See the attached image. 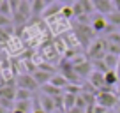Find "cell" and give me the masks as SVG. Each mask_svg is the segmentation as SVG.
<instances>
[{
  "label": "cell",
  "instance_id": "6da1fadb",
  "mask_svg": "<svg viewBox=\"0 0 120 113\" xmlns=\"http://www.w3.org/2000/svg\"><path fill=\"white\" fill-rule=\"evenodd\" d=\"M106 39L104 37H99L95 39L92 44L88 46V49H86V55H88L90 60H102L106 56Z\"/></svg>",
  "mask_w": 120,
  "mask_h": 113
},
{
  "label": "cell",
  "instance_id": "7a4b0ae2",
  "mask_svg": "<svg viewBox=\"0 0 120 113\" xmlns=\"http://www.w3.org/2000/svg\"><path fill=\"white\" fill-rule=\"evenodd\" d=\"M16 83H18V88H25V90L32 92V94L39 88V85L34 79V76L32 74H25V72L19 74V76H16Z\"/></svg>",
  "mask_w": 120,
  "mask_h": 113
},
{
  "label": "cell",
  "instance_id": "3957f363",
  "mask_svg": "<svg viewBox=\"0 0 120 113\" xmlns=\"http://www.w3.org/2000/svg\"><path fill=\"white\" fill-rule=\"evenodd\" d=\"M95 104L109 109V108H116L120 104V101H118V95L116 94H97V102Z\"/></svg>",
  "mask_w": 120,
  "mask_h": 113
},
{
  "label": "cell",
  "instance_id": "277c9868",
  "mask_svg": "<svg viewBox=\"0 0 120 113\" xmlns=\"http://www.w3.org/2000/svg\"><path fill=\"white\" fill-rule=\"evenodd\" d=\"M94 9L102 16H109L111 12H115V4L113 0H92Z\"/></svg>",
  "mask_w": 120,
  "mask_h": 113
},
{
  "label": "cell",
  "instance_id": "5b68a950",
  "mask_svg": "<svg viewBox=\"0 0 120 113\" xmlns=\"http://www.w3.org/2000/svg\"><path fill=\"white\" fill-rule=\"evenodd\" d=\"M90 26L94 28V32L95 34H104V30H106V26H108V18L106 16H102V14H92L90 16Z\"/></svg>",
  "mask_w": 120,
  "mask_h": 113
},
{
  "label": "cell",
  "instance_id": "8992f818",
  "mask_svg": "<svg viewBox=\"0 0 120 113\" xmlns=\"http://www.w3.org/2000/svg\"><path fill=\"white\" fill-rule=\"evenodd\" d=\"M37 101H39V104H41V108L44 109L46 113H53L56 109V104H55V99L53 97H49V95H46V94H39L37 95Z\"/></svg>",
  "mask_w": 120,
  "mask_h": 113
},
{
  "label": "cell",
  "instance_id": "52a82bcc",
  "mask_svg": "<svg viewBox=\"0 0 120 113\" xmlns=\"http://www.w3.org/2000/svg\"><path fill=\"white\" fill-rule=\"evenodd\" d=\"M74 71L78 72L79 78H88L94 72V67H92V62H81V64L74 65Z\"/></svg>",
  "mask_w": 120,
  "mask_h": 113
},
{
  "label": "cell",
  "instance_id": "ba28073f",
  "mask_svg": "<svg viewBox=\"0 0 120 113\" xmlns=\"http://www.w3.org/2000/svg\"><path fill=\"white\" fill-rule=\"evenodd\" d=\"M32 76H34V79L37 81L39 87H42V85H48L55 74H49V72H46V71H41V69H37V71H35Z\"/></svg>",
  "mask_w": 120,
  "mask_h": 113
},
{
  "label": "cell",
  "instance_id": "9c48e42d",
  "mask_svg": "<svg viewBox=\"0 0 120 113\" xmlns=\"http://www.w3.org/2000/svg\"><path fill=\"white\" fill-rule=\"evenodd\" d=\"M88 83H90V85H92V87L95 88V90L102 88V87H104V74H102V72L94 71L92 74L88 76Z\"/></svg>",
  "mask_w": 120,
  "mask_h": 113
},
{
  "label": "cell",
  "instance_id": "30bf717a",
  "mask_svg": "<svg viewBox=\"0 0 120 113\" xmlns=\"http://www.w3.org/2000/svg\"><path fill=\"white\" fill-rule=\"evenodd\" d=\"M53 85V87H56V88H60V90H65L67 88V85H69V81H67V78L65 76H62V74H55L51 78V81H49Z\"/></svg>",
  "mask_w": 120,
  "mask_h": 113
},
{
  "label": "cell",
  "instance_id": "8fae6325",
  "mask_svg": "<svg viewBox=\"0 0 120 113\" xmlns=\"http://www.w3.org/2000/svg\"><path fill=\"white\" fill-rule=\"evenodd\" d=\"M76 99H78L76 94H67V92L64 94V109L65 111H71V109L76 108Z\"/></svg>",
  "mask_w": 120,
  "mask_h": 113
},
{
  "label": "cell",
  "instance_id": "7c38bea8",
  "mask_svg": "<svg viewBox=\"0 0 120 113\" xmlns=\"http://www.w3.org/2000/svg\"><path fill=\"white\" fill-rule=\"evenodd\" d=\"M118 81H120V78L116 76V72H115V71H108V72L104 74V85H106V87L115 88L116 85H118Z\"/></svg>",
  "mask_w": 120,
  "mask_h": 113
},
{
  "label": "cell",
  "instance_id": "4fadbf2b",
  "mask_svg": "<svg viewBox=\"0 0 120 113\" xmlns=\"http://www.w3.org/2000/svg\"><path fill=\"white\" fill-rule=\"evenodd\" d=\"M118 62H120V56H118V55H111V53H106V56H104V64L108 65L109 71H115L116 65H118Z\"/></svg>",
  "mask_w": 120,
  "mask_h": 113
},
{
  "label": "cell",
  "instance_id": "5bb4252c",
  "mask_svg": "<svg viewBox=\"0 0 120 113\" xmlns=\"http://www.w3.org/2000/svg\"><path fill=\"white\" fill-rule=\"evenodd\" d=\"M0 97L16 101V90L12 88V85H4V87L0 88Z\"/></svg>",
  "mask_w": 120,
  "mask_h": 113
},
{
  "label": "cell",
  "instance_id": "9a60e30c",
  "mask_svg": "<svg viewBox=\"0 0 120 113\" xmlns=\"http://www.w3.org/2000/svg\"><path fill=\"white\" fill-rule=\"evenodd\" d=\"M41 92L46 94V95H49V97H56V95H62L64 90H60V88L53 87L51 83H48V85H42V87H41Z\"/></svg>",
  "mask_w": 120,
  "mask_h": 113
},
{
  "label": "cell",
  "instance_id": "2e32d148",
  "mask_svg": "<svg viewBox=\"0 0 120 113\" xmlns=\"http://www.w3.org/2000/svg\"><path fill=\"white\" fill-rule=\"evenodd\" d=\"M44 11H46V5L42 0H34L32 2V16H42Z\"/></svg>",
  "mask_w": 120,
  "mask_h": 113
},
{
  "label": "cell",
  "instance_id": "e0dca14e",
  "mask_svg": "<svg viewBox=\"0 0 120 113\" xmlns=\"http://www.w3.org/2000/svg\"><path fill=\"white\" fill-rule=\"evenodd\" d=\"M35 95L32 94V92L25 90V88H18L16 90V101H32Z\"/></svg>",
  "mask_w": 120,
  "mask_h": 113
},
{
  "label": "cell",
  "instance_id": "ac0fdd59",
  "mask_svg": "<svg viewBox=\"0 0 120 113\" xmlns=\"http://www.w3.org/2000/svg\"><path fill=\"white\" fill-rule=\"evenodd\" d=\"M0 14H2V16H5V18H12L14 11H12L11 4H9V0H4V2L0 4Z\"/></svg>",
  "mask_w": 120,
  "mask_h": 113
},
{
  "label": "cell",
  "instance_id": "d6986e66",
  "mask_svg": "<svg viewBox=\"0 0 120 113\" xmlns=\"http://www.w3.org/2000/svg\"><path fill=\"white\" fill-rule=\"evenodd\" d=\"M92 67H94V71L102 72V74H106V72L109 71L108 65L104 64V58H102V60H92Z\"/></svg>",
  "mask_w": 120,
  "mask_h": 113
},
{
  "label": "cell",
  "instance_id": "ffe728a7",
  "mask_svg": "<svg viewBox=\"0 0 120 113\" xmlns=\"http://www.w3.org/2000/svg\"><path fill=\"white\" fill-rule=\"evenodd\" d=\"M0 106L4 109H7V111H14L16 108V101H11V99H4V97H0Z\"/></svg>",
  "mask_w": 120,
  "mask_h": 113
},
{
  "label": "cell",
  "instance_id": "44dd1931",
  "mask_svg": "<svg viewBox=\"0 0 120 113\" xmlns=\"http://www.w3.org/2000/svg\"><path fill=\"white\" fill-rule=\"evenodd\" d=\"M11 25H12V19L11 18H5V16L0 14V28L5 32H9L11 34Z\"/></svg>",
  "mask_w": 120,
  "mask_h": 113
},
{
  "label": "cell",
  "instance_id": "7402d4cb",
  "mask_svg": "<svg viewBox=\"0 0 120 113\" xmlns=\"http://www.w3.org/2000/svg\"><path fill=\"white\" fill-rule=\"evenodd\" d=\"M106 18H108V23H111L113 26H120V11L111 12V14L106 16Z\"/></svg>",
  "mask_w": 120,
  "mask_h": 113
},
{
  "label": "cell",
  "instance_id": "603a6c76",
  "mask_svg": "<svg viewBox=\"0 0 120 113\" xmlns=\"http://www.w3.org/2000/svg\"><path fill=\"white\" fill-rule=\"evenodd\" d=\"M104 39H106L108 42H111V44H116V46H120V34H118V32H113V34L106 35Z\"/></svg>",
  "mask_w": 120,
  "mask_h": 113
},
{
  "label": "cell",
  "instance_id": "cb8c5ba5",
  "mask_svg": "<svg viewBox=\"0 0 120 113\" xmlns=\"http://www.w3.org/2000/svg\"><path fill=\"white\" fill-rule=\"evenodd\" d=\"M62 16H64L65 19L74 18V11H72V5H64V9H62Z\"/></svg>",
  "mask_w": 120,
  "mask_h": 113
},
{
  "label": "cell",
  "instance_id": "d4e9b609",
  "mask_svg": "<svg viewBox=\"0 0 120 113\" xmlns=\"http://www.w3.org/2000/svg\"><path fill=\"white\" fill-rule=\"evenodd\" d=\"M37 67L41 69V71L49 72V74H55V67H51V65H49V64H46V62H39V64H37Z\"/></svg>",
  "mask_w": 120,
  "mask_h": 113
},
{
  "label": "cell",
  "instance_id": "484cf974",
  "mask_svg": "<svg viewBox=\"0 0 120 113\" xmlns=\"http://www.w3.org/2000/svg\"><path fill=\"white\" fill-rule=\"evenodd\" d=\"M106 111H109V109L102 108V106H99V104H95V106H94V113H106Z\"/></svg>",
  "mask_w": 120,
  "mask_h": 113
},
{
  "label": "cell",
  "instance_id": "4316f807",
  "mask_svg": "<svg viewBox=\"0 0 120 113\" xmlns=\"http://www.w3.org/2000/svg\"><path fill=\"white\" fill-rule=\"evenodd\" d=\"M42 2H44V5H46V7H49V5H53V4H55L56 0H42Z\"/></svg>",
  "mask_w": 120,
  "mask_h": 113
},
{
  "label": "cell",
  "instance_id": "83f0119b",
  "mask_svg": "<svg viewBox=\"0 0 120 113\" xmlns=\"http://www.w3.org/2000/svg\"><path fill=\"white\" fill-rule=\"evenodd\" d=\"M113 4H115V11H120V0H113Z\"/></svg>",
  "mask_w": 120,
  "mask_h": 113
},
{
  "label": "cell",
  "instance_id": "f1b7e54d",
  "mask_svg": "<svg viewBox=\"0 0 120 113\" xmlns=\"http://www.w3.org/2000/svg\"><path fill=\"white\" fill-rule=\"evenodd\" d=\"M115 72H116V76L120 78V62H118V65H116V69H115Z\"/></svg>",
  "mask_w": 120,
  "mask_h": 113
},
{
  "label": "cell",
  "instance_id": "f546056e",
  "mask_svg": "<svg viewBox=\"0 0 120 113\" xmlns=\"http://www.w3.org/2000/svg\"><path fill=\"white\" fill-rule=\"evenodd\" d=\"M56 2H58V4H67L69 0H56Z\"/></svg>",
  "mask_w": 120,
  "mask_h": 113
},
{
  "label": "cell",
  "instance_id": "4dcf8cb0",
  "mask_svg": "<svg viewBox=\"0 0 120 113\" xmlns=\"http://www.w3.org/2000/svg\"><path fill=\"white\" fill-rule=\"evenodd\" d=\"M0 113H9V111H7V109H4L2 106H0Z\"/></svg>",
  "mask_w": 120,
  "mask_h": 113
},
{
  "label": "cell",
  "instance_id": "1f68e13d",
  "mask_svg": "<svg viewBox=\"0 0 120 113\" xmlns=\"http://www.w3.org/2000/svg\"><path fill=\"white\" fill-rule=\"evenodd\" d=\"M53 113H65V111H64V109H55Z\"/></svg>",
  "mask_w": 120,
  "mask_h": 113
},
{
  "label": "cell",
  "instance_id": "d6a6232c",
  "mask_svg": "<svg viewBox=\"0 0 120 113\" xmlns=\"http://www.w3.org/2000/svg\"><path fill=\"white\" fill-rule=\"evenodd\" d=\"M116 113H120V104H118V106H116Z\"/></svg>",
  "mask_w": 120,
  "mask_h": 113
},
{
  "label": "cell",
  "instance_id": "836d02e7",
  "mask_svg": "<svg viewBox=\"0 0 120 113\" xmlns=\"http://www.w3.org/2000/svg\"><path fill=\"white\" fill-rule=\"evenodd\" d=\"M12 113H23V111H19V109H14V111H12Z\"/></svg>",
  "mask_w": 120,
  "mask_h": 113
},
{
  "label": "cell",
  "instance_id": "e575fe53",
  "mask_svg": "<svg viewBox=\"0 0 120 113\" xmlns=\"http://www.w3.org/2000/svg\"><path fill=\"white\" fill-rule=\"evenodd\" d=\"M28 2H30V4H32V2H34V0H28Z\"/></svg>",
  "mask_w": 120,
  "mask_h": 113
},
{
  "label": "cell",
  "instance_id": "d590c367",
  "mask_svg": "<svg viewBox=\"0 0 120 113\" xmlns=\"http://www.w3.org/2000/svg\"><path fill=\"white\" fill-rule=\"evenodd\" d=\"M2 2H4V0H0V4H2Z\"/></svg>",
  "mask_w": 120,
  "mask_h": 113
},
{
  "label": "cell",
  "instance_id": "8d00e7d4",
  "mask_svg": "<svg viewBox=\"0 0 120 113\" xmlns=\"http://www.w3.org/2000/svg\"><path fill=\"white\" fill-rule=\"evenodd\" d=\"M106 113H111V111H106Z\"/></svg>",
  "mask_w": 120,
  "mask_h": 113
}]
</instances>
